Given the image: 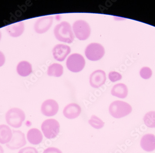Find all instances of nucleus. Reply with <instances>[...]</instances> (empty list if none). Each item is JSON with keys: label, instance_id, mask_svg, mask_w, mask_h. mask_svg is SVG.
<instances>
[{"label": "nucleus", "instance_id": "1", "mask_svg": "<svg viewBox=\"0 0 155 153\" xmlns=\"http://www.w3.org/2000/svg\"><path fill=\"white\" fill-rule=\"evenodd\" d=\"M54 35L60 42L71 43L74 40L75 36L72 27L68 22L63 21L57 24L54 28Z\"/></svg>", "mask_w": 155, "mask_h": 153}, {"label": "nucleus", "instance_id": "2", "mask_svg": "<svg viewBox=\"0 0 155 153\" xmlns=\"http://www.w3.org/2000/svg\"><path fill=\"white\" fill-rule=\"evenodd\" d=\"M132 110V107L129 104L121 100L113 101L109 107L110 114L117 119L129 115Z\"/></svg>", "mask_w": 155, "mask_h": 153}, {"label": "nucleus", "instance_id": "3", "mask_svg": "<svg viewBox=\"0 0 155 153\" xmlns=\"http://www.w3.org/2000/svg\"><path fill=\"white\" fill-rule=\"evenodd\" d=\"M25 118L26 115L24 111L17 107H14L9 109L5 115L7 123L10 126L15 128L21 127L25 121Z\"/></svg>", "mask_w": 155, "mask_h": 153}, {"label": "nucleus", "instance_id": "4", "mask_svg": "<svg viewBox=\"0 0 155 153\" xmlns=\"http://www.w3.org/2000/svg\"><path fill=\"white\" fill-rule=\"evenodd\" d=\"M75 37L80 41H85L90 36L91 29L87 22L83 20H78L72 26Z\"/></svg>", "mask_w": 155, "mask_h": 153}, {"label": "nucleus", "instance_id": "5", "mask_svg": "<svg viewBox=\"0 0 155 153\" xmlns=\"http://www.w3.org/2000/svg\"><path fill=\"white\" fill-rule=\"evenodd\" d=\"M41 128L45 137L52 139L55 138L60 132V123L55 119H49L42 122Z\"/></svg>", "mask_w": 155, "mask_h": 153}, {"label": "nucleus", "instance_id": "6", "mask_svg": "<svg viewBox=\"0 0 155 153\" xmlns=\"http://www.w3.org/2000/svg\"><path fill=\"white\" fill-rule=\"evenodd\" d=\"M84 54L89 60L97 61L103 57L105 54V49L101 44L96 42L91 43L86 47Z\"/></svg>", "mask_w": 155, "mask_h": 153}, {"label": "nucleus", "instance_id": "7", "mask_svg": "<svg viewBox=\"0 0 155 153\" xmlns=\"http://www.w3.org/2000/svg\"><path fill=\"white\" fill-rule=\"evenodd\" d=\"M69 70L74 73L81 71L86 65L84 57L79 53H74L69 56L66 62Z\"/></svg>", "mask_w": 155, "mask_h": 153}, {"label": "nucleus", "instance_id": "8", "mask_svg": "<svg viewBox=\"0 0 155 153\" xmlns=\"http://www.w3.org/2000/svg\"><path fill=\"white\" fill-rule=\"evenodd\" d=\"M13 135L10 142L6 144V146L11 150L19 149L27 144L25 134L20 130H13Z\"/></svg>", "mask_w": 155, "mask_h": 153}, {"label": "nucleus", "instance_id": "9", "mask_svg": "<svg viewBox=\"0 0 155 153\" xmlns=\"http://www.w3.org/2000/svg\"><path fill=\"white\" fill-rule=\"evenodd\" d=\"M54 17L51 15L45 16L39 18L34 25V29L37 34H42L46 33L52 27Z\"/></svg>", "mask_w": 155, "mask_h": 153}, {"label": "nucleus", "instance_id": "10", "mask_svg": "<svg viewBox=\"0 0 155 153\" xmlns=\"http://www.w3.org/2000/svg\"><path fill=\"white\" fill-rule=\"evenodd\" d=\"M106 80V73L102 70H96L93 72L90 76V84L95 89L102 86L105 83Z\"/></svg>", "mask_w": 155, "mask_h": 153}, {"label": "nucleus", "instance_id": "11", "mask_svg": "<svg viewBox=\"0 0 155 153\" xmlns=\"http://www.w3.org/2000/svg\"><path fill=\"white\" fill-rule=\"evenodd\" d=\"M59 109V104L57 101L53 99L45 100L41 107L42 114L48 117L53 116L57 114Z\"/></svg>", "mask_w": 155, "mask_h": 153}, {"label": "nucleus", "instance_id": "12", "mask_svg": "<svg viewBox=\"0 0 155 153\" xmlns=\"http://www.w3.org/2000/svg\"><path fill=\"white\" fill-rule=\"evenodd\" d=\"M71 49L70 46L63 44H58L53 48L52 54L55 60L63 62L71 53Z\"/></svg>", "mask_w": 155, "mask_h": 153}, {"label": "nucleus", "instance_id": "13", "mask_svg": "<svg viewBox=\"0 0 155 153\" xmlns=\"http://www.w3.org/2000/svg\"><path fill=\"white\" fill-rule=\"evenodd\" d=\"M81 107L75 103L69 104L64 108L63 113L65 117L69 119L76 118L81 114Z\"/></svg>", "mask_w": 155, "mask_h": 153}, {"label": "nucleus", "instance_id": "14", "mask_svg": "<svg viewBox=\"0 0 155 153\" xmlns=\"http://www.w3.org/2000/svg\"><path fill=\"white\" fill-rule=\"evenodd\" d=\"M6 29L8 35L11 37H19L24 32L25 24L23 22H17L7 26Z\"/></svg>", "mask_w": 155, "mask_h": 153}, {"label": "nucleus", "instance_id": "15", "mask_svg": "<svg viewBox=\"0 0 155 153\" xmlns=\"http://www.w3.org/2000/svg\"><path fill=\"white\" fill-rule=\"evenodd\" d=\"M142 148L147 152L155 150V136L152 134H147L142 137L140 141Z\"/></svg>", "mask_w": 155, "mask_h": 153}, {"label": "nucleus", "instance_id": "16", "mask_svg": "<svg viewBox=\"0 0 155 153\" xmlns=\"http://www.w3.org/2000/svg\"><path fill=\"white\" fill-rule=\"evenodd\" d=\"M27 139L31 144L38 145L42 141L43 135L40 130L33 128L28 130L27 133Z\"/></svg>", "mask_w": 155, "mask_h": 153}, {"label": "nucleus", "instance_id": "17", "mask_svg": "<svg viewBox=\"0 0 155 153\" xmlns=\"http://www.w3.org/2000/svg\"><path fill=\"white\" fill-rule=\"evenodd\" d=\"M111 94L114 97L124 99L127 97L128 89L126 85L122 83H119L115 85L111 90Z\"/></svg>", "mask_w": 155, "mask_h": 153}, {"label": "nucleus", "instance_id": "18", "mask_svg": "<svg viewBox=\"0 0 155 153\" xmlns=\"http://www.w3.org/2000/svg\"><path fill=\"white\" fill-rule=\"evenodd\" d=\"M16 71L18 75L21 76H28L33 71L32 65L28 61H21L17 64Z\"/></svg>", "mask_w": 155, "mask_h": 153}, {"label": "nucleus", "instance_id": "19", "mask_svg": "<svg viewBox=\"0 0 155 153\" xmlns=\"http://www.w3.org/2000/svg\"><path fill=\"white\" fill-rule=\"evenodd\" d=\"M13 133L11 128L6 125H0V143L7 144L12 139Z\"/></svg>", "mask_w": 155, "mask_h": 153}, {"label": "nucleus", "instance_id": "20", "mask_svg": "<svg viewBox=\"0 0 155 153\" xmlns=\"http://www.w3.org/2000/svg\"><path fill=\"white\" fill-rule=\"evenodd\" d=\"M64 72V69L61 64L55 63L49 66L47 71V74L49 76L60 77Z\"/></svg>", "mask_w": 155, "mask_h": 153}, {"label": "nucleus", "instance_id": "21", "mask_svg": "<svg viewBox=\"0 0 155 153\" xmlns=\"http://www.w3.org/2000/svg\"><path fill=\"white\" fill-rule=\"evenodd\" d=\"M143 120L148 127L155 128V111H152L147 113L143 117Z\"/></svg>", "mask_w": 155, "mask_h": 153}, {"label": "nucleus", "instance_id": "22", "mask_svg": "<svg viewBox=\"0 0 155 153\" xmlns=\"http://www.w3.org/2000/svg\"><path fill=\"white\" fill-rule=\"evenodd\" d=\"M88 122L91 127L96 129H101L104 126V121L95 115L91 116L90 119L88 121Z\"/></svg>", "mask_w": 155, "mask_h": 153}, {"label": "nucleus", "instance_id": "23", "mask_svg": "<svg viewBox=\"0 0 155 153\" xmlns=\"http://www.w3.org/2000/svg\"><path fill=\"white\" fill-rule=\"evenodd\" d=\"M140 76L143 79L147 80L150 78L152 75V70L148 67H143L139 72Z\"/></svg>", "mask_w": 155, "mask_h": 153}, {"label": "nucleus", "instance_id": "24", "mask_svg": "<svg viewBox=\"0 0 155 153\" xmlns=\"http://www.w3.org/2000/svg\"><path fill=\"white\" fill-rule=\"evenodd\" d=\"M108 78L110 82L115 83L121 80L122 76L119 73L113 71L110 72L108 74Z\"/></svg>", "mask_w": 155, "mask_h": 153}, {"label": "nucleus", "instance_id": "25", "mask_svg": "<svg viewBox=\"0 0 155 153\" xmlns=\"http://www.w3.org/2000/svg\"><path fill=\"white\" fill-rule=\"evenodd\" d=\"M18 153H38V152L35 148L28 147L21 149Z\"/></svg>", "mask_w": 155, "mask_h": 153}, {"label": "nucleus", "instance_id": "26", "mask_svg": "<svg viewBox=\"0 0 155 153\" xmlns=\"http://www.w3.org/2000/svg\"><path fill=\"white\" fill-rule=\"evenodd\" d=\"M43 153H62V152L56 148L50 147L44 150Z\"/></svg>", "mask_w": 155, "mask_h": 153}, {"label": "nucleus", "instance_id": "27", "mask_svg": "<svg viewBox=\"0 0 155 153\" xmlns=\"http://www.w3.org/2000/svg\"><path fill=\"white\" fill-rule=\"evenodd\" d=\"M5 56L4 54L0 51V67H2L5 63Z\"/></svg>", "mask_w": 155, "mask_h": 153}, {"label": "nucleus", "instance_id": "28", "mask_svg": "<svg viewBox=\"0 0 155 153\" xmlns=\"http://www.w3.org/2000/svg\"><path fill=\"white\" fill-rule=\"evenodd\" d=\"M0 153H4V150L1 145H0Z\"/></svg>", "mask_w": 155, "mask_h": 153}, {"label": "nucleus", "instance_id": "29", "mask_svg": "<svg viewBox=\"0 0 155 153\" xmlns=\"http://www.w3.org/2000/svg\"><path fill=\"white\" fill-rule=\"evenodd\" d=\"M1 38H2L1 32V31H0V41H1Z\"/></svg>", "mask_w": 155, "mask_h": 153}]
</instances>
